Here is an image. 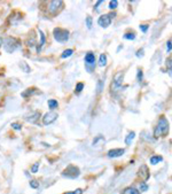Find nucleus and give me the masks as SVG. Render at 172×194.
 I'll use <instances>...</instances> for the list:
<instances>
[{"label":"nucleus","mask_w":172,"mask_h":194,"mask_svg":"<svg viewBox=\"0 0 172 194\" xmlns=\"http://www.w3.org/2000/svg\"><path fill=\"white\" fill-rule=\"evenodd\" d=\"M134 137H136V133L132 131V132H130L127 136H126V138H125V144L126 145H130L131 142H132V140L134 139Z\"/></svg>","instance_id":"4468645a"},{"label":"nucleus","mask_w":172,"mask_h":194,"mask_svg":"<svg viewBox=\"0 0 172 194\" xmlns=\"http://www.w3.org/2000/svg\"><path fill=\"white\" fill-rule=\"evenodd\" d=\"M32 93H34V89H29L27 92H23V93H22V97H27L28 94H30V96H31Z\"/></svg>","instance_id":"a878e982"},{"label":"nucleus","mask_w":172,"mask_h":194,"mask_svg":"<svg viewBox=\"0 0 172 194\" xmlns=\"http://www.w3.org/2000/svg\"><path fill=\"white\" fill-rule=\"evenodd\" d=\"M57 117H58V116H57V114L55 113V111H50V113L45 114V116L43 117V123H44L45 125L52 124L53 122H55V121H56Z\"/></svg>","instance_id":"0eeeda50"},{"label":"nucleus","mask_w":172,"mask_h":194,"mask_svg":"<svg viewBox=\"0 0 172 194\" xmlns=\"http://www.w3.org/2000/svg\"><path fill=\"white\" fill-rule=\"evenodd\" d=\"M39 34H40V43L38 44V46H37V52L39 53L40 51H41V47L45 45V43H46V38H45V34L44 32L41 31V30H39Z\"/></svg>","instance_id":"f8f14e48"},{"label":"nucleus","mask_w":172,"mask_h":194,"mask_svg":"<svg viewBox=\"0 0 172 194\" xmlns=\"http://www.w3.org/2000/svg\"><path fill=\"white\" fill-rule=\"evenodd\" d=\"M65 194H83V190H82V188H77L76 191H72V192H67Z\"/></svg>","instance_id":"cd10ccee"},{"label":"nucleus","mask_w":172,"mask_h":194,"mask_svg":"<svg viewBox=\"0 0 172 194\" xmlns=\"http://www.w3.org/2000/svg\"><path fill=\"white\" fill-rule=\"evenodd\" d=\"M102 2H103L102 0H100V1H98V2H96V6H95V10H98V9H99V5H101Z\"/></svg>","instance_id":"f704fd0d"},{"label":"nucleus","mask_w":172,"mask_h":194,"mask_svg":"<svg viewBox=\"0 0 172 194\" xmlns=\"http://www.w3.org/2000/svg\"><path fill=\"white\" fill-rule=\"evenodd\" d=\"M38 169H39V163L37 162V163H34V164L32 165V168H31V172H33V173H36V172L38 171Z\"/></svg>","instance_id":"b1692460"},{"label":"nucleus","mask_w":172,"mask_h":194,"mask_svg":"<svg viewBox=\"0 0 172 194\" xmlns=\"http://www.w3.org/2000/svg\"><path fill=\"white\" fill-rule=\"evenodd\" d=\"M116 16V14L113 13V14H106V15H102L99 17L98 20V24L101 27V28H108L111 23V19Z\"/></svg>","instance_id":"20e7f679"},{"label":"nucleus","mask_w":172,"mask_h":194,"mask_svg":"<svg viewBox=\"0 0 172 194\" xmlns=\"http://www.w3.org/2000/svg\"><path fill=\"white\" fill-rule=\"evenodd\" d=\"M107 65V55L106 54H101L100 59H99V65L100 67H105Z\"/></svg>","instance_id":"2eb2a0df"},{"label":"nucleus","mask_w":172,"mask_h":194,"mask_svg":"<svg viewBox=\"0 0 172 194\" xmlns=\"http://www.w3.org/2000/svg\"><path fill=\"white\" fill-rule=\"evenodd\" d=\"M138 58H141V56H143V50L141 48V50H139L138 52H137V54H136Z\"/></svg>","instance_id":"72a5a7b5"},{"label":"nucleus","mask_w":172,"mask_h":194,"mask_svg":"<svg viewBox=\"0 0 172 194\" xmlns=\"http://www.w3.org/2000/svg\"><path fill=\"white\" fill-rule=\"evenodd\" d=\"M85 63L87 67H95V55L93 53H87L85 55Z\"/></svg>","instance_id":"9b49d317"},{"label":"nucleus","mask_w":172,"mask_h":194,"mask_svg":"<svg viewBox=\"0 0 172 194\" xmlns=\"http://www.w3.org/2000/svg\"><path fill=\"white\" fill-rule=\"evenodd\" d=\"M166 50H168L169 53L171 52V40H168V43H166Z\"/></svg>","instance_id":"473e14b6"},{"label":"nucleus","mask_w":172,"mask_h":194,"mask_svg":"<svg viewBox=\"0 0 172 194\" xmlns=\"http://www.w3.org/2000/svg\"><path fill=\"white\" fill-rule=\"evenodd\" d=\"M2 44H3L5 50H6L8 46H12V52H14V51L20 46L19 40H16L15 38H7L6 40H2Z\"/></svg>","instance_id":"423d86ee"},{"label":"nucleus","mask_w":172,"mask_h":194,"mask_svg":"<svg viewBox=\"0 0 172 194\" xmlns=\"http://www.w3.org/2000/svg\"><path fill=\"white\" fill-rule=\"evenodd\" d=\"M139 176L142 178L143 182L148 180V178H149V170H148L147 165L143 164V165L140 166V169H139Z\"/></svg>","instance_id":"9d476101"},{"label":"nucleus","mask_w":172,"mask_h":194,"mask_svg":"<svg viewBox=\"0 0 172 194\" xmlns=\"http://www.w3.org/2000/svg\"><path fill=\"white\" fill-rule=\"evenodd\" d=\"M147 190H148V185H146V183H141V184H140V191L146 192Z\"/></svg>","instance_id":"c756f323"},{"label":"nucleus","mask_w":172,"mask_h":194,"mask_svg":"<svg viewBox=\"0 0 172 194\" xmlns=\"http://www.w3.org/2000/svg\"><path fill=\"white\" fill-rule=\"evenodd\" d=\"M168 132H169V122H168V120L164 116H162L160 118L156 128H155L154 136H155V138H158L161 136H166Z\"/></svg>","instance_id":"f257e3e1"},{"label":"nucleus","mask_w":172,"mask_h":194,"mask_svg":"<svg viewBox=\"0 0 172 194\" xmlns=\"http://www.w3.org/2000/svg\"><path fill=\"white\" fill-rule=\"evenodd\" d=\"M83 89H84V84H83V83H78V84L76 85V92H77V93H80V92L83 91Z\"/></svg>","instance_id":"412c9836"},{"label":"nucleus","mask_w":172,"mask_h":194,"mask_svg":"<svg viewBox=\"0 0 172 194\" xmlns=\"http://www.w3.org/2000/svg\"><path fill=\"white\" fill-rule=\"evenodd\" d=\"M62 6H63V1H61V0L50 1L48 2V12H50V14L55 15L57 12H58V9L62 8Z\"/></svg>","instance_id":"39448f33"},{"label":"nucleus","mask_w":172,"mask_h":194,"mask_svg":"<svg viewBox=\"0 0 172 194\" xmlns=\"http://www.w3.org/2000/svg\"><path fill=\"white\" fill-rule=\"evenodd\" d=\"M124 38L127 39V40H134L136 39V34H134V32H126L124 34Z\"/></svg>","instance_id":"aec40b11"},{"label":"nucleus","mask_w":172,"mask_h":194,"mask_svg":"<svg viewBox=\"0 0 172 194\" xmlns=\"http://www.w3.org/2000/svg\"><path fill=\"white\" fill-rule=\"evenodd\" d=\"M12 128L14 130H17V131H19V130L22 129V125L19 124V123H12Z\"/></svg>","instance_id":"bb28decb"},{"label":"nucleus","mask_w":172,"mask_h":194,"mask_svg":"<svg viewBox=\"0 0 172 194\" xmlns=\"http://www.w3.org/2000/svg\"><path fill=\"white\" fill-rule=\"evenodd\" d=\"M57 106H58V103H57L56 100H53V99L48 100V107L51 109H55V108H57Z\"/></svg>","instance_id":"6ab92c4d"},{"label":"nucleus","mask_w":172,"mask_h":194,"mask_svg":"<svg viewBox=\"0 0 172 194\" xmlns=\"http://www.w3.org/2000/svg\"><path fill=\"white\" fill-rule=\"evenodd\" d=\"M39 116H40V114L38 113V111H36V113H33L31 116H29V117H27V121L28 122H30V123H34L38 118H39Z\"/></svg>","instance_id":"ddd939ff"},{"label":"nucleus","mask_w":172,"mask_h":194,"mask_svg":"<svg viewBox=\"0 0 172 194\" xmlns=\"http://www.w3.org/2000/svg\"><path fill=\"white\" fill-rule=\"evenodd\" d=\"M79 173H80L79 169H78L76 165L70 164V165H68V166L64 169V171L62 172V176H63V177H67V178L75 179V178H77V177L79 176Z\"/></svg>","instance_id":"f03ea898"},{"label":"nucleus","mask_w":172,"mask_h":194,"mask_svg":"<svg viewBox=\"0 0 172 194\" xmlns=\"http://www.w3.org/2000/svg\"><path fill=\"white\" fill-rule=\"evenodd\" d=\"M162 160H163L162 156H157V155H156V156H151V158H150V163L155 165V164H157L158 162H161Z\"/></svg>","instance_id":"a211bd4d"},{"label":"nucleus","mask_w":172,"mask_h":194,"mask_svg":"<svg viewBox=\"0 0 172 194\" xmlns=\"http://www.w3.org/2000/svg\"><path fill=\"white\" fill-rule=\"evenodd\" d=\"M123 194H140V192L137 190V188H134V187H127Z\"/></svg>","instance_id":"dca6fc26"},{"label":"nucleus","mask_w":172,"mask_h":194,"mask_svg":"<svg viewBox=\"0 0 172 194\" xmlns=\"http://www.w3.org/2000/svg\"><path fill=\"white\" fill-rule=\"evenodd\" d=\"M142 77H143L142 71L139 69V70H138V80H139V82H141V80H142Z\"/></svg>","instance_id":"7c9ffc66"},{"label":"nucleus","mask_w":172,"mask_h":194,"mask_svg":"<svg viewBox=\"0 0 172 194\" xmlns=\"http://www.w3.org/2000/svg\"><path fill=\"white\" fill-rule=\"evenodd\" d=\"M72 53H74V51H72L71 48H68V50H65V51L61 54V58H62V59H67V58L71 56V55H72Z\"/></svg>","instance_id":"f3484780"},{"label":"nucleus","mask_w":172,"mask_h":194,"mask_svg":"<svg viewBox=\"0 0 172 194\" xmlns=\"http://www.w3.org/2000/svg\"><path fill=\"white\" fill-rule=\"evenodd\" d=\"M117 5H118V1L117 0H113V1L109 2V8L110 9H115L117 7Z\"/></svg>","instance_id":"5701e85b"},{"label":"nucleus","mask_w":172,"mask_h":194,"mask_svg":"<svg viewBox=\"0 0 172 194\" xmlns=\"http://www.w3.org/2000/svg\"><path fill=\"white\" fill-rule=\"evenodd\" d=\"M30 186H31L32 188H37V187H39V182H37V180H31V182H30Z\"/></svg>","instance_id":"393cba45"},{"label":"nucleus","mask_w":172,"mask_h":194,"mask_svg":"<svg viewBox=\"0 0 172 194\" xmlns=\"http://www.w3.org/2000/svg\"><path fill=\"white\" fill-rule=\"evenodd\" d=\"M102 87H103V82L100 79L99 80V84H98V93H100L102 91Z\"/></svg>","instance_id":"c85d7f7f"},{"label":"nucleus","mask_w":172,"mask_h":194,"mask_svg":"<svg viewBox=\"0 0 172 194\" xmlns=\"http://www.w3.org/2000/svg\"><path fill=\"white\" fill-rule=\"evenodd\" d=\"M123 78H124V74H123V72L116 74L114 77V82H113V84H111V87H113V86H114V87H119V86L122 85V83H123Z\"/></svg>","instance_id":"1a4fd4ad"},{"label":"nucleus","mask_w":172,"mask_h":194,"mask_svg":"<svg viewBox=\"0 0 172 194\" xmlns=\"http://www.w3.org/2000/svg\"><path fill=\"white\" fill-rule=\"evenodd\" d=\"M124 153H125V149H123V148H115V149H110L109 152H108V158H120L122 155H124Z\"/></svg>","instance_id":"6e6552de"},{"label":"nucleus","mask_w":172,"mask_h":194,"mask_svg":"<svg viewBox=\"0 0 172 194\" xmlns=\"http://www.w3.org/2000/svg\"><path fill=\"white\" fill-rule=\"evenodd\" d=\"M148 28H149V25H147V24H141L140 25V29L142 30V32H146L148 30Z\"/></svg>","instance_id":"2f4dec72"},{"label":"nucleus","mask_w":172,"mask_h":194,"mask_svg":"<svg viewBox=\"0 0 172 194\" xmlns=\"http://www.w3.org/2000/svg\"><path fill=\"white\" fill-rule=\"evenodd\" d=\"M86 27H87V29H91V28H92V17H91V16H87V17H86Z\"/></svg>","instance_id":"4be33fe9"},{"label":"nucleus","mask_w":172,"mask_h":194,"mask_svg":"<svg viewBox=\"0 0 172 194\" xmlns=\"http://www.w3.org/2000/svg\"><path fill=\"white\" fill-rule=\"evenodd\" d=\"M1 45H2V39L0 38V47H1Z\"/></svg>","instance_id":"c9c22d12"},{"label":"nucleus","mask_w":172,"mask_h":194,"mask_svg":"<svg viewBox=\"0 0 172 194\" xmlns=\"http://www.w3.org/2000/svg\"><path fill=\"white\" fill-rule=\"evenodd\" d=\"M54 38L55 40H57L58 43H64L69 39V32L68 30L61 29V28H55L54 29Z\"/></svg>","instance_id":"7ed1b4c3"}]
</instances>
